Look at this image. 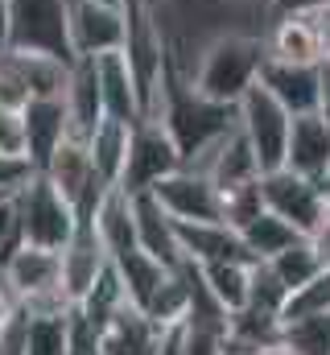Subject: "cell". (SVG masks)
Here are the masks:
<instances>
[{
	"label": "cell",
	"instance_id": "cell-1",
	"mask_svg": "<svg viewBox=\"0 0 330 355\" xmlns=\"http://www.w3.org/2000/svg\"><path fill=\"white\" fill-rule=\"evenodd\" d=\"M157 120L165 124V132L173 137L177 153L190 157L194 149L219 141L223 132L236 128V107L232 103H215L202 91H194L190 79L173 75L165 67V83H162V103H157Z\"/></svg>",
	"mask_w": 330,
	"mask_h": 355
},
{
	"label": "cell",
	"instance_id": "cell-2",
	"mask_svg": "<svg viewBox=\"0 0 330 355\" xmlns=\"http://www.w3.org/2000/svg\"><path fill=\"white\" fill-rule=\"evenodd\" d=\"M260 62H264V37L260 33H219L215 42L202 46V54L190 71V83L207 99L236 107L244 99V91L256 83Z\"/></svg>",
	"mask_w": 330,
	"mask_h": 355
},
{
	"label": "cell",
	"instance_id": "cell-3",
	"mask_svg": "<svg viewBox=\"0 0 330 355\" xmlns=\"http://www.w3.org/2000/svg\"><path fill=\"white\" fill-rule=\"evenodd\" d=\"M0 277L25 314H67L75 302L62 289V265L54 248L21 244L0 261Z\"/></svg>",
	"mask_w": 330,
	"mask_h": 355
},
{
	"label": "cell",
	"instance_id": "cell-4",
	"mask_svg": "<svg viewBox=\"0 0 330 355\" xmlns=\"http://www.w3.org/2000/svg\"><path fill=\"white\" fill-rule=\"evenodd\" d=\"M67 21H71V0H8V50L75 62Z\"/></svg>",
	"mask_w": 330,
	"mask_h": 355
},
{
	"label": "cell",
	"instance_id": "cell-5",
	"mask_svg": "<svg viewBox=\"0 0 330 355\" xmlns=\"http://www.w3.org/2000/svg\"><path fill=\"white\" fill-rule=\"evenodd\" d=\"M12 207H17V227H21V244H37V248H62L79 219H75V207L46 182L42 174H33L17 194H12Z\"/></svg>",
	"mask_w": 330,
	"mask_h": 355
},
{
	"label": "cell",
	"instance_id": "cell-6",
	"mask_svg": "<svg viewBox=\"0 0 330 355\" xmlns=\"http://www.w3.org/2000/svg\"><path fill=\"white\" fill-rule=\"evenodd\" d=\"M289 112L268 95V91L260 87V83H252L244 91V99L236 103V128L244 132V141L252 145V153H256V166H260V174L264 170H277V166H285V137H289Z\"/></svg>",
	"mask_w": 330,
	"mask_h": 355
},
{
	"label": "cell",
	"instance_id": "cell-7",
	"mask_svg": "<svg viewBox=\"0 0 330 355\" xmlns=\"http://www.w3.org/2000/svg\"><path fill=\"white\" fill-rule=\"evenodd\" d=\"M182 166V153L173 145V137L165 132V124L157 116H141L132 124V137H128V157H124V174H120V190L124 194H137V190H149L153 182H162L165 174H173Z\"/></svg>",
	"mask_w": 330,
	"mask_h": 355
},
{
	"label": "cell",
	"instance_id": "cell-8",
	"mask_svg": "<svg viewBox=\"0 0 330 355\" xmlns=\"http://www.w3.org/2000/svg\"><path fill=\"white\" fill-rule=\"evenodd\" d=\"M260 202H264V211H272L277 219H285V223H289L293 232H302V236H310V232L318 227L322 211H327V198H322L318 182L293 174V170H285V166L260 174Z\"/></svg>",
	"mask_w": 330,
	"mask_h": 355
},
{
	"label": "cell",
	"instance_id": "cell-9",
	"mask_svg": "<svg viewBox=\"0 0 330 355\" xmlns=\"http://www.w3.org/2000/svg\"><path fill=\"white\" fill-rule=\"evenodd\" d=\"M67 29H71V54L75 58H99V54H112L124 46L128 17H124V8H112V4L71 0Z\"/></svg>",
	"mask_w": 330,
	"mask_h": 355
},
{
	"label": "cell",
	"instance_id": "cell-10",
	"mask_svg": "<svg viewBox=\"0 0 330 355\" xmlns=\"http://www.w3.org/2000/svg\"><path fill=\"white\" fill-rule=\"evenodd\" d=\"M153 198L169 211V219H186V223H211L219 219V186L207 174H194V170H173L162 182L149 186ZM223 223V219H219Z\"/></svg>",
	"mask_w": 330,
	"mask_h": 355
},
{
	"label": "cell",
	"instance_id": "cell-11",
	"mask_svg": "<svg viewBox=\"0 0 330 355\" xmlns=\"http://www.w3.org/2000/svg\"><path fill=\"white\" fill-rule=\"evenodd\" d=\"M17 120H21V153L42 174L46 162L54 157V149L67 141V107H62V95H33L17 112Z\"/></svg>",
	"mask_w": 330,
	"mask_h": 355
},
{
	"label": "cell",
	"instance_id": "cell-12",
	"mask_svg": "<svg viewBox=\"0 0 330 355\" xmlns=\"http://www.w3.org/2000/svg\"><path fill=\"white\" fill-rule=\"evenodd\" d=\"M256 83L268 91L289 116L318 112V62H281V58H264Z\"/></svg>",
	"mask_w": 330,
	"mask_h": 355
},
{
	"label": "cell",
	"instance_id": "cell-13",
	"mask_svg": "<svg viewBox=\"0 0 330 355\" xmlns=\"http://www.w3.org/2000/svg\"><path fill=\"white\" fill-rule=\"evenodd\" d=\"M173 236H177V252L190 265H211V261H252L244 252V240L236 227L211 219V223H186L173 219Z\"/></svg>",
	"mask_w": 330,
	"mask_h": 355
},
{
	"label": "cell",
	"instance_id": "cell-14",
	"mask_svg": "<svg viewBox=\"0 0 330 355\" xmlns=\"http://www.w3.org/2000/svg\"><path fill=\"white\" fill-rule=\"evenodd\" d=\"M327 166H330V124L318 112L293 116L289 137H285V170L318 182L327 174Z\"/></svg>",
	"mask_w": 330,
	"mask_h": 355
},
{
	"label": "cell",
	"instance_id": "cell-15",
	"mask_svg": "<svg viewBox=\"0 0 330 355\" xmlns=\"http://www.w3.org/2000/svg\"><path fill=\"white\" fill-rule=\"evenodd\" d=\"M62 107H67V137L87 141L91 128L103 120V99H99L95 58H75V62H71L67 87H62Z\"/></svg>",
	"mask_w": 330,
	"mask_h": 355
},
{
	"label": "cell",
	"instance_id": "cell-16",
	"mask_svg": "<svg viewBox=\"0 0 330 355\" xmlns=\"http://www.w3.org/2000/svg\"><path fill=\"white\" fill-rule=\"evenodd\" d=\"M107 248L99 244V236H95V227L91 223H79L75 227V236L58 248V265H62V289H67V297L71 302H79L82 293L95 285V277L107 268Z\"/></svg>",
	"mask_w": 330,
	"mask_h": 355
},
{
	"label": "cell",
	"instance_id": "cell-17",
	"mask_svg": "<svg viewBox=\"0 0 330 355\" xmlns=\"http://www.w3.org/2000/svg\"><path fill=\"white\" fill-rule=\"evenodd\" d=\"M132 198V223H137V248H145L149 257H157L165 268L182 261L177 252V236H173V219L162 202L153 198V190H137Z\"/></svg>",
	"mask_w": 330,
	"mask_h": 355
},
{
	"label": "cell",
	"instance_id": "cell-18",
	"mask_svg": "<svg viewBox=\"0 0 330 355\" xmlns=\"http://www.w3.org/2000/svg\"><path fill=\"white\" fill-rule=\"evenodd\" d=\"M162 327L132 302H124L99 331V352L103 355H153Z\"/></svg>",
	"mask_w": 330,
	"mask_h": 355
},
{
	"label": "cell",
	"instance_id": "cell-19",
	"mask_svg": "<svg viewBox=\"0 0 330 355\" xmlns=\"http://www.w3.org/2000/svg\"><path fill=\"white\" fill-rule=\"evenodd\" d=\"M95 75H99L103 116L124 120V124H137V120H141V95H137V83H132V71H128L124 54H120V50L99 54V58H95Z\"/></svg>",
	"mask_w": 330,
	"mask_h": 355
},
{
	"label": "cell",
	"instance_id": "cell-20",
	"mask_svg": "<svg viewBox=\"0 0 330 355\" xmlns=\"http://www.w3.org/2000/svg\"><path fill=\"white\" fill-rule=\"evenodd\" d=\"M264 58H281V62H322L318 37L310 29V21L302 12L289 17H272L264 29Z\"/></svg>",
	"mask_w": 330,
	"mask_h": 355
},
{
	"label": "cell",
	"instance_id": "cell-21",
	"mask_svg": "<svg viewBox=\"0 0 330 355\" xmlns=\"http://www.w3.org/2000/svg\"><path fill=\"white\" fill-rule=\"evenodd\" d=\"M99 244L107 248V257H120L128 248H137V223H132V198L120 190V186H107L103 202L95 207V219H91Z\"/></svg>",
	"mask_w": 330,
	"mask_h": 355
},
{
	"label": "cell",
	"instance_id": "cell-22",
	"mask_svg": "<svg viewBox=\"0 0 330 355\" xmlns=\"http://www.w3.org/2000/svg\"><path fill=\"white\" fill-rule=\"evenodd\" d=\"M128 137H132V124H124V120H112V116H103V120L91 128V137H87L91 166H95V174L103 178L107 186H116V182H120V174H124Z\"/></svg>",
	"mask_w": 330,
	"mask_h": 355
},
{
	"label": "cell",
	"instance_id": "cell-23",
	"mask_svg": "<svg viewBox=\"0 0 330 355\" xmlns=\"http://www.w3.org/2000/svg\"><path fill=\"white\" fill-rule=\"evenodd\" d=\"M112 265L120 272V285H124V293H128L132 306H145V302L153 297V289L165 281V272H169V268H165L157 257H149L145 248H128V252L112 257Z\"/></svg>",
	"mask_w": 330,
	"mask_h": 355
},
{
	"label": "cell",
	"instance_id": "cell-24",
	"mask_svg": "<svg viewBox=\"0 0 330 355\" xmlns=\"http://www.w3.org/2000/svg\"><path fill=\"white\" fill-rule=\"evenodd\" d=\"M260 178V166H256V153L244 141L240 128H232L223 141H219V153H215V166H211V182L219 190L227 186H244V182H256Z\"/></svg>",
	"mask_w": 330,
	"mask_h": 355
},
{
	"label": "cell",
	"instance_id": "cell-25",
	"mask_svg": "<svg viewBox=\"0 0 330 355\" xmlns=\"http://www.w3.org/2000/svg\"><path fill=\"white\" fill-rule=\"evenodd\" d=\"M240 240H244V252L252 261H272L281 248H289L293 240H302V232H293L272 211H260L256 219H248L244 227H240Z\"/></svg>",
	"mask_w": 330,
	"mask_h": 355
},
{
	"label": "cell",
	"instance_id": "cell-26",
	"mask_svg": "<svg viewBox=\"0 0 330 355\" xmlns=\"http://www.w3.org/2000/svg\"><path fill=\"white\" fill-rule=\"evenodd\" d=\"M248 265L252 261H211V265H198V277L202 285L211 289V297L232 314L240 310L248 297Z\"/></svg>",
	"mask_w": 330,
	"mask_h": 355
},
{
	"label": "cell",
	"instance_id": "cell-27",
	"mask_svg": "<svg viewBox=\"0 0 330 355\" xmlns=\"http://www.w3.org/2000/svg\"><path fill=\"white\" fill-rule=\"evenodd\" d=\"M281 347L289 355H330V310L285 318L281 322Z\"/></svg>",
	"mask_w": 330,
	"mask_h": 355
},
{
	"label": "cell",
	"instance_id": "cell-28",
	"mask_svg": "<svg viewBox=\"0 0 330 355\" xmlns=\"http://www.w3.org/2000/svg\"><path fill=\"white\" fill-rule=\"evenodd\" d=\"M268 268H272V272H277V281L293 293V289H302L310 277H318V272H322V261H318L314 244L302 236V240H293L289 248H281V252L268 261Z\"/></svg>",
	"mask_w": 330,
	"mask_h": 355
},
{
	"label": "cell",
	"instance_id": "cell-29",
	"mask_svg": "<svg viewBox=\"0 0 330 355\" xmlns=\"http://www.w3.org/2000/svg\"><path fill=\"white\" fill-rule=\"evenodd\" d=\"M285 297H289V289L277 281V272L268 268V261H252L248 265V297H244L248 310H260V314H277L281 318Z\"/></svg>",
	"mask_w": 330,
	"mask_h": 355
},
{
	"label": "cell",
	"instance_id": "cell-30",
	"mask_svg": "<svg viewBox=\"0 0 330 355\" xmlns=\"http://www.w3.org/2000/svg\"><path fill=\"white\" fill-rule=\"evenodd\" d=\"M25 355H67V314H29Z\"/></svg>",
	"mask_w": 330,
	"mask_h": 355
},
{
	"label": "cell",
	"instance_id": "cell-31",
	"mask_svg": "<svg viewBox=\"0 0 330 355\" xmlns=\"http://www.w3.org/2000/svg\"><path fill=\"white\" fill-rule=\"evenodd\" d=\"M264 211V202H260V178L256 182H244V186H227V190H219V219L227 223V227H244L248 219H256Z\"/></svg>",
	"mask_w": 330,
	"mask_h": 355
},
{
	"label": "cell",
	"instance_id": "cell-32",
	"mask_svg": "<svg viewBox=\"0 0 330 355\" xmlns=\"http://www.w3.org/2000/svg\"><path fill=\"white\" fill-rule=\"evenodd\" d=\"M330 310V268H322L318 277H310L302 289H293L285 297V310H281V322L285 318H302V314H318Z\"/></svg>",
	"mask_w": 330,
	"mask_h": 355
},
{
	"label": "cell",
	"instance_id": "cell-33",
	"mask_svg": "<svg viewBox=\"0 0 330 355\" xmlns=\"http://www.w3.org/2000/svg\"><path fill=\"white\" fill-rule=\"evenodd\" d=\"M67 355H103L99 352V327L79 306L67 310Z\"/></svg>",
	"mask_w": 330,
	"mask_h": 355
},
{
	"label": "cell",
	"instance_id": "cell-34",
	"mask_svg": "<svg viewBox=\"0 0 330 355\" xmlns=\"http://www.w3.org/2000/svg\"><path fill=\"white\" fill-rule=\"evenodd\" d=\"M33 174H37V170L29 166V157H25V153H0V198L17 194V190H21Z\"/></svg>",
	"mask_w": 330,
	"mask_h": 355
},
{
	"label": "cell",
	"instance_id": "cell-35",
	"mask_svg": "<svg viewBox=\"0 0 330 355\" xmlns=\"http://www.w3.org/2000/svg\"><path fill=\"white\" fill-rule=\"evenodd\" d=\"M25 327H29V314L17 306L0 322V355H25Z\"/></svg>",
	"mask_w": 330,
	"mask_h": 355
},
{
	"label": "cell",
	"instance_id": "cell-36",
	"mask_svg": "<svg viewBox=\"0 0 330 355\" xmlns=\"http://www.w3.org/2000/svg\"><path fill=\"white\" fill-rule=\"evenodd\" d=\"M302 17L310 21V29H314V37H318L322 58H330V0H327V4H318V8H310V12H302Z\"/></svg>",
	"mask_w": 330,
	"mask_h": 355
},
{
	"label": "cell",
	"instance_id": "cell-37",
	"mask_svg": "<svg viewBox=\"0 0 330 355\" xmlns=\"http://www.w3.org/2000/svg\"><path fill=\"white\" fill-rule=\"evenodd\" d=\"M0 153H21V120L8 107H0Z\"/></svg>",
	"mask_w": 330,
	"mask_h": 355
},
{
	"label": "cell",
	"instance_id": "cell-38",
	"mask_svg": "<svg viewBox=\"0 0 330 355\" xmlns=\"http://www.w3.org/2000/svg\"><path fill=\"white\" fill-rule=\"evenodd\" d=\"M310 244H314V252H318V261H322V268H330V207L322 211V219H318V227L306 236Z\"/></svg>",
	"mask_w": 330,
	"mask_h": 355
},
{
	"label": "cell",
	"instance_id": "cell-39",
	"mask_svg": "<svg viewBox=\"0 0 330 355\" xmlns=\"http://www.w3.org/2000/svg\"><path fill=\"white\" fill-rule=\"evenodd\" d=\"M153 355H186V343H182V322H173V327H162Z\"/></svg>",
	"mask_w": 330,
	"mask_h": 355
},
{
	"label": "cell",
	"instance_id": "cell-40",
	"mask_svg": "<svg viewBox=\"0 0 330 355\" xmlns=\"http://www.w3.org/2000/svg\"><path fill=\"white\" fill-rule=\"evenodd\" d=\"M318 116L330 124V58L318 62Z\"/></svg>",
	"mask_w": 330,
	"mask_h": 355
},
{
	"label": "cell",
	"instance_id": "cell-41",
	"mask_svg": "<svg viewBox=\"0 0 330 355\" xmlns=\"http://www.w3.org/2000/svg\"><path fill=\"white\" fill-rule=\"evenodd\" d=\"M318 4H327V0H268L272 17H289V12H310V8H318Z\"/></svg>",
	"mask_w": 330,
	"mask_h": 355
},
{
	"label": "cell",
	"instance_id": "cell-42",
	"mask_svg": "<svg viewBox=\"0 0 330 355\" xmlns=\"http://www.w3.org/2000/svg\"><path fill=\"white\" fill-rule=\"evenodd\" d=\"M8 50V0H0V54Z\"/></svg>",
	"mask_w": 330,
	"mask_h": 355
},
{
	"label": "cell",
	"instance_id": "cell-43",
	"mask_svg": "<svg viewBox=\"0 0 330 355\" xmlns=\"http://www.w3.org/2000/svg\"><path fill=\"white\" fill-rule=\"evenodd\" d=\"M318 190H322V198H327V207H330V166H327V174L318 178Z\"/></svg>",
	"mask_w": 330,
	"mask_h": 355
},
{
	"label": "cell",
	"instance_id": "cell-44",
	"mask_svg": "<svg viewBox=\"0 0 330 355\" xmlns=\"http://www.w3.org/2000/svg\"><path fill=\"white\" fill-rule=\"evenodd\" d=\"M95 4H112V8H124L128 0H95Z\"/></svg>",
	"mask_w": 330,
	"mask_h": 355
},
{
	"label": "cell",
	"instance_id": "cell-45",
	"mask_svg": "<svg viewBox=\"0 0 330 355\" xmlns=\"http://www.w3.org/2000/svg\"><path fill=\"white\" fill-rule=\"evenodd\" d=\"M260 355H289L285 347H268V352H260Z\"/></svg>",
	"mask_w": 330,
	"mask_h": 355
},
{
	"label": "cell",
	"instance_id": "cell-46",
	"mask_svg": "<svg viewBox=\"0 0 330 355\" xmlns=\"http://www.w3.org/2000/svg\"><path fill=\"white\" fill-rule=\"evenodd\" d=\"M141 4H145V8H162L165 0H141Z\"/></svg>",
	"mask_w": 330,
	"mask_h": 355
},
{
	"label": "cell",
	"instance_id": "cell-47",
	"mask_svg": "<svg viewBox=\"0 0 330 355\" xmlns=\"http://www.w3.org/2000/svg\"><path fill=\"white\" fill-rule=\"evenodd\" d=\"M264 4H268V0H264Z\"/></svg>",
	"mask_w": 330,
	"mask_h": 355
}]
</instances>
